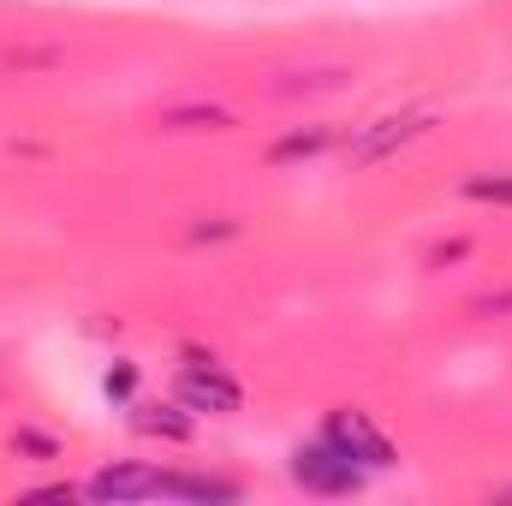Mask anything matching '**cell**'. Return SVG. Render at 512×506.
Masks as SVG:
<instances>
[{
    "mask_svg": "<svg viewBox=\"0 0 512 506\" xmlns=\"http://www.w3.org/2000/svg\"><path fill=\"white\" fill-rule=\"evenodd\" d=\"M292 477L310 489V495H352L364 483V465L346 459L334 441H316V447H298L292 453Z\"/></svg>",
    "mask_w": 512,
    "mask_h": 506,
    "instance_id": "6da1fadb",
    "label": "cell"
},
{
    "mask_svg": "<svg viewBox=\"0 0 512 506\" xmlns=\"http://www.w3.org/2000/svg\"><path fill=\"white\" fill-rule=\"evenodd\" d=\"M322 441H334L346 459H358V465H393V447H387V435L364 417V411H334L328 417V429H322Z\"/></svg>",
    "mask_w": 512,
    "mask_h": 506,
    "instance_id": "7a4b0ae2",
    "label": "cell"
},
{
    "mask_svg": "<svg viewBox=\"0 0 512 506\" xmlns=\"http://www.w3.org/2000/svg\"><path fill=\"white\" fill-rule=\"evenodd\" d=\"M179 405L185 411H239V381L221 376L209 358H191L185 370H179Z\"/></svg>",
    "mask_w": 512,
    "mask_h": 506,
    "instance_id": "3957f363",
    "label": "cell"
},
{
    "mask_svg": "<svg viewBox=\"0 0 512 506\" xmlns=\"http://www.w3.org/2000/svg\"><path fill=\"white\" fill-rule=\"evenodd\" d=\"M429 126H435V114H429V108H417V114H393V120H376V126L352 143V167H370V161H382L387 149H399V143L423 137Z\"/></svg>",
    "mask_w": 512,
    "mask_h": 506,
    "instance_id": "277c9868",
    "label": "cell"
},
{
    "mask_svg": "<svg viewBox=\"0 0 512 506\" xmlns=\"http://www.w3.org/2000/svg\"><path fill=\"white\" fill-rule=\"evenodd\" d=\"M155 483H161V471H143V465H108V471L90 477V495H96V501H143V495H155Z\"/></svg>",
    "mask_w": 512,
    "mask_h": 506,
    "instance_id": "5b68a950",
    "label": "cell"
},
{
    "mask_svg": "<svg viewBox=\"0 0 512 506\" xmlns=\"http://www.w3.org/2000/svg\"><path fill=\"white\" fill-rule=\"evenodd\" d=\"M155 495H179V501H239L233 483H221V477H185V471H161Z\"/></svg>",
    "mask_w": 512,
    "mask_h": 506,
    "instance_id": "8992f818",
    "label": "cell"
},
{
    "mask_svg": "<svg viewBox=\"0 0 512 506\" xmlns=\"http://www.w3.org/2000/svg\"><path fill=\"white\" fill-rule=\"evenodd\" d=\"M328 137H334L328 126H316V131H292V137H280V143H274L268 155H274V161H298V155H322V149H328Z\"/></svg>",
    "mask_w": 512,
    "mask_h": 506,
    "instance_id": "52a82bcc",
    "label": "cell"
},
{
    "mask_svg": "<svg viewBox=\"0 0 512 506\" xmlns=\"http://www.w3.org/2000/svg\"><path fill=\"white\" fill-rule=\"evenodd\" d=\"M137 429H149V435H167V441H185V435H191V423H185V417H173V411H161V405H143Z\"/></svg>",
    "mask_w": 512,
    "mask_h": 506,
    "instance_id": "ba28073f",
    "label": "cell"
},
{
    "mask_svg": "<svg viewBox=\"0 0 512 506\" xmlns=\"http://www.w3.org/2000/svg\"><path fill=\"white\" fill-rule=\"evenodd\" d=\"M477 203H512V179H471L465 185Z\"/></svg>",
    "mask_w": 512,
    "mask_h": 506,
    "instance_id": "9c48e42d",
    "label": "cell"
},
{
    "mask_svg": "<svg viewBox=\"0 0 512 506\" xmlns=\"http://www.w3.org/2000/svg\"><path fill=\"white\" fill-rule=\"evenodd\" d=\"M167 126H227V114L221 108H209V114H173Z\"/></svg>",
    "mask_w": 512,
    "mask_h": 506,
    "instance_id": "30bf717a",
    "label": "cell"
},
{
    "mask_svg": "<svg viewBox=\"0 0 512 506\" xmlns=\"http://www.w3.org/2000/svg\"><path fill=\"white\" fill-rule=\"evenodd\" d=\"M108 393H131V370H114L108 376Z\"/></svg>",
    "mask_w": 512,
    "mask_h": 506,
    "instance_id": "8fae6325",
    "label": "cell"
}]
</instances>
